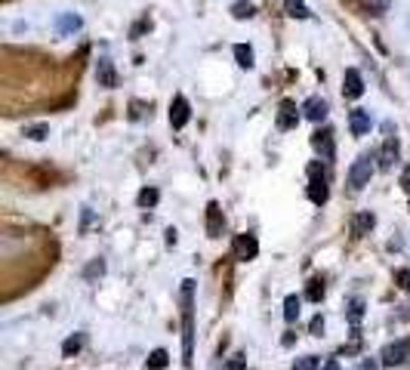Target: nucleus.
<instances>
[{
  "instance_id": "obj_1",
  "label": "nucleus",
  "mask_w": 410,
  "mask_h": 370,
  "mask_svg": "<svg viewBox=\"0 0 410 370\" xmlns=\"http://www.w3.org/2000/svg\"><path fill=\"white\" fill-rule=\"evenodd\" d=\"M182 358H194V281H182Z\"/></svg>"
},
{
  "instance_id": "obj_2",
  "label": "nucleus",
  "mask_w": 410,
  "mask_h": 370,
  "mask_svg": "<svg viewBox=\"0 0 410 370\" xmlns=\"http://www.w3.org/2000/svg\"><path fill=\"white\" fill-rule=\"evenodd\" d=\"M373 160H376V154H358L355 158V164L348 166V185H352L355 191L358 188H364L367 182H370V176H373Z\"/></svg>"
},
{
  "instance_id": "obj_3",
  "label": "nucleus",
  "mask_w": 410,
  "mask_h": 370,
  "mask_svg": "<svg viewBox=\"0 0 410 370\" xmlns=\"http://www.w3.org/2000/svg\"><path fill=\"white\" fill-rule=\"evenodd\" d=\"M327 197H330L327 176H324L321 164H318V160H311V164H309V201L321 207V204H327Z\"/></svg>"
},
{
  "instance_id": "obj_4",
  "label": "nucleus",
  "mask_w": 410,
  "mask_h": 370,
  "mask_svg": "<svg viewBox=\"0 0 410 370\" xmlns=\"http://www.w3.org/2000/svg\"><path fill=\"white\" fill-rule=\"evenodd\" d=\"M383 367H395V364H404L410 358V343L407 339H398V343H389L383 349Z\"/></svg>"
},
{
  "instance_id": "obj_5",
  "label": "nucleus",
  "mask_w": 410,
  "mask_h": 370,
  "mask_svg": "<svg viewBox=\"0 0 410 370\" xmlns=\"http://www.w3.org/2000/svg\"><path fill=\"white\" fill-rule=\"evenodd\" d=\"M311 148H315L318 154H321L324 160H333L336 158V145H333V130H315L311 133Z\"/></svg>"
},
{
  "instance_id": "obj_6",
  "label": "nucleus",
  "mask_w": 410,
  "mask_h": 370,
  "mask_svg": "<svg viewBox=\"0 0 410 370\" xmlns=\"http://www.w3.org/2000/svg\"><path fill=\"white\" fill-rule=\"evenodd\" d=\"M299 111H303V108H296L293 99H284L281 108H278V117H274V127H278V130H293L299 123V117H303Z\"/></svg>"
},
{
  "instance_id": "obj_7",
  "label": "nucleus",
  "mask_w": 410,
  "mask_h": 370,
  "mask_svg": "<svg viewBox=\"0 0 410 370\" xmlns=\"http://www.w3.org/2000/svg\"><path fill=\"white\" fill-rule=\"evenodd\" d=\"M256 253H259V241H256V234L244 232L235 238V256L241 259V262H250V259H256Z\"/></svg>"
},
{
  "instance_id": "obj_8",
  "label": "nucleus",
  "mask_w": 410,
  "mask_h": 370,
  "mask_svg": "<svg viewBox=\"0 0 410 370\" xmlns=\"http://www.w3.org/2000/svg\"><path fill=\"white\" fill-rule=\"evenodd\" d=\"M188 117H192V105H188V99L185 96H173V102H170V123H173V130L185 127Z\"/></svg>"
},
{
  "instance_id": "obj_9",
  "label": "nucleus",
  "mask_w": 410,
  "mask_h": 370,
  "mask_svg": "<svg viewBox=\"0 0 410 370\" xmlns=\"http://www.w3.org/2000/svg\"><path fill=\"white\" fill-rule=\"evenodd\" d=\"M327 111H330V105L324 102L321 96H309L303 102V117H309L311 123H324L327 121Z\"/></svg>"
},
{
  "instance_id": "obj_10",
  "label": "nucleus",
  "mask_w": 410,
  "mask_h": 370,
  "mask_svg": "<svg viewBox=\"0 0 410 370\" xmlns=\"http://www.w3.org/2000/svg\"><path fill=\"white\" fill-rule=\"evenodd\" d=\"M342 92H346V99L364 96V77H361L358 68H346V74H342Z\"/></svg>"
},
{
  "instance_id": "obj_11",
  "label": "nucleus",
  "mask_w": 410,
  "mask_h": 370,
  "mask_svg": "<svg viewBox=\"0 0 410 370\" xmlns=\"http://www.w3.org/2000/svg\"><path fill=\"white\" fill-rule=\"evenodd\" d=\"M373 127L370 121V111L367 108H352L348 111V130H352V136H367Z\"/></svg>"
},
{
  "instance_id": "obj_12",
  "label": "nucleus",
  "mask_w": 410,
  "mask_h": 370,
  "mask_svg": "<svg viewBox=\"0 0 410 370\" xmlns=\"http://www.w3.org/2000/svg\"><path fill=\"white\" fill-rule=\"evenodd\" d=\"M222 225H225L222 210H219L216 201H210L207 204V234H210V238H219V234H222Z\"/></svg>"
},
{
  "instance_id": "obj_13",
  "label": "nucleus",
  "mask_w": 410,
  "mask_h": 370,
  "mask_svg": "<svg viewBox=\"0 0 410 370\" xmlns=\"http://www.w3.org/2000/svg\"><path fill=\"white\" fill-rule=\"evenodd\" d=\"M53 25H56L59 34H75V31H81L84 22H81V16H75V12H59Z\"/></svg>"
},
{
  "instance_id": "obj_14",
  "label": "nucleus",
  "mask_w": 410,
  "mask_h": 370,
  "mask_svg": "<svg viewBox=\"0 0 410 370\" xmlns=\"http://www.w3.org/2000/svg\"><path fill=\"white\" fill-rule=\"evenodd\" d=\"M395 158H398V139H395V136H389L385 145L379 148V170H392Z\"/></svg>"
},
{
  "instance_id": "obj_15",
  "label": "nucleus",
  "mask_w": 410,
  "mask_h": 370,
  "mask_svg": "<svg viewBox=\"0 0 410 370\" xmlns=\"http://www.w3.org/2000/svg\"><path fill=\"white\" fill-rule=\"evenodd\" d=\"M96 77H99V84H102V86H108V90H112V86L118 84V77H114V68H112V59H108V56H102V59H99Z\"/></svg>"
},
{
  "instance_id": "obj_16",
  "label": "nucleus",
  "mask_w": 410,
  "mask_h": 370,
  "mask_svg": "<svg viewBox=\"0 0 410 370\" xmlns=\"http://www.w3.org/2000/svg\"><path fill=\"white\" fill-rule=\"evenodd\" d=\"M284 10L290 18H309L311 10L305 6V0H284Z\"/></svg>"
},
{
  "instance_id": "obj_17",
  "label": "nucleus",
  "mask_w": 410,
  "mask_h": 370,
  "mask_svg": "<svg viewBox=\"0 0 410 370\" xmlns=\"http://www.w3.org/2000/svg\"><path fill=\"white\" fill-rule=\"evenodd\" d=\"M299 306H303V299H299L296 293H290L284 299V321H287V324H293V321L299 318Z\"/></svg>"
},
{
  "instance_id": "obj_18",
  "label": "nucleus",
  "mask_w": 410,
  "mask_h": 370,
  "mask_svg": "<svg viewBox=\"0 0 410 370\" xmlns=\"http://www.w3.org/2000/svg\"><path fill=\"white\" fill-rule=\"evenodd\" d=\"M235 59H238V65L247 68V71L256 65V62H253V49H250L247 43H238V47H235Z\"/></svg>"
},
{
  "instance_id": "obj_19",
  "label": "nucleus",
  "mask_w": 410,
  "mask_h": 370,
  "mask_svg": "<svg viewBox=\"0 0 410 370\" xmlns=\"http://www.w3.org/2000/svg\"><path fill=\"white\" fill-rule=\"evenodd\" d=\"M373 222H376V216H373V213H358V216H355V222H352L355 234H367L373 228Z\"/></svg>"
},
{
  "instance_id": "obj_20",
  "label": "nucleus",
  "mask_w": 410,
  "mask_h": 370,
  "mask_svg": "<svg viewBox=\"0 0 410 370\" xmlns=\"http://www.w3.org/2000/svg\"><path fill=\"white\" fill-rule=\"evenodd\" d=\"M256 6L250 3V0H238V3H231V16L235 18H253Z\"/></svg>"
},
{
  "instance_id": "obj_21",
  "label": "nucleus",
  "mask_w": 410,
  "mask_h": 370,
  "mask_svg": "<svg viewBox=\"0 0 410 370\" xmlns=\"http://www.w3.org/2000/svg\"><path fill=\"white\" fill-rule=\"evenodd\" d=\"M81 345H84V333H75V336H68V339L62 343V355H65V358L77 355V352H81Z\"/></svg>"
},
{
  "instance_id": "obj_22",
  "label": "nucleus",
  "mask_w": 410,
  "mask_h": 370,
  "mask_svg": "<svg viewBox=\"0 0 410 370\" xmlns=\"http://www.w3.org/2000/svg\"><path fill=\"white\" fill-rule=\"evenodd\" d=\"M157 197H161V195H157V188H142L136 201H139V207H155Z\"/></svg>"
},
{
  "instance_id": "obj_23",
  "label": "nucleus",
  "mask_w": 410,
  "mask_h": 370,
  "mask_svg": "<svg viewBox=\"0 0 410 370\" xmlns=\"http://www.w3.org/2000/svg\"><path fill=\"white\" fill-rule=\"evenodd\" d=\"M164 367H167V352L155 349L151 352V358H149V370H164Z\"/></svg>"
},
{
  "instance_id": "obj_24",
  "label": "nucleus",
  "mask_w": 410,
  "mask_h": 370,
  "mask_svg": "<svg viewBox=\"0 0 410 370\" xmlns=\"http://www.w3.org/2000/svg\"><path fill=\"white\" fill-rule=\"evenodd\" d=\"M293 370H321V364H318V358H315V355H305Z\"/></svg>"
},
{
  "instance_id": "obj_25",
  "label": "nucleus",
  "mask_w": 410,
  "mask_h": 370,
  "mask_svg": "<svg viewBox=\"0 0 410 370\" xmlns=\"http://www.w3.org/2000/svg\"><path fill=\"white\" fill-rule=\"evenodd\" d=\"M321 296H324V281H318V278H315V281L309 284V299H311V302H318Z\"/></svg>"
},
{
  "instance_id": "obj_26",
  "label": "nucleus",
  "mask_w": 410,
  "mask_h": 370,
  "mask_svg": "<svg viewBox=\"0 0 410 370\" xmlns=\"http://www.w3.org/2000/svg\"><path fill=\"white\" fill-rule=\"evenodd\" d=\"M395 278L401 281V287L410 293V269H398V271H395Z\"/></svg>"
},
{
  "instance_id": "obj_27",
  "label": "nucleus",
  "mask_w": 410,
  "mask_h": 370,
  "mask_svg": "<svg viewBox=\"0 0 410 370\" xmlns=\"http://www.w3.org/2000/svg\"><path fill=\"white\" fill-rule=\"evenodd\" d=\"M102 271H105V262H102V259H96V262L90 265L87 271H84V275H87V278H96V275H102Z\"/></svg>"
},
{
  "instance_id": "obj_28",
  "label": "nucleus",
  "mask_w": 410,
  "mask_h": 370,
  "mask_svg": "<svg viewBox=\"0 0 410 370\" xmlns=\"http://www.w3.org/2000/svg\"><path fill=\"white\" fill-rule=\"evenodd\" d=\"M25 133L31 136V139H47V127H44V123H38V127H28Z\"/></svg>"
},
{
  "instance_id": "obj_29",
  "label": "nucleus",
  "mask_w": 410,
  "mask_h": 370,
  "mask_svg": "<svg viewBox=\"0 0 410 370\" xmlns=\"http://www.w3.org/2000/svg\"><path fill=\"white\" fill-rule=\"evenodd\" d=\"M244 361H247L244 355H235V358L229 361V367H225V370H244Z\"/></svg>"
},
{
  "instance_id": "obj_30",
  "label": "nucleus",
  "mask_w": 410,
  "mask_h": 370,
  "mask_svg": "<svg viewBox=\"0 0 410 370\" xmlns=\"http://www.w3.org/2000/svg\"><path fill=\"white\" fill-rule=\"evenodd\" d=\"M361 308H364V302H361V299H355V302H352V312H348V314H352V321H355V324H358V318H361Z\"/></svg>"
},
{
  "instance_id": "obj_31",
  "label": "nucleus",
  "mask_w": 410,
  "mask_h": 370,
  "mask_svg": "<svg viewBox=\"0 0 410 370\" xmlns=\"http://www.w3.org/2000/svg\"><path fill=\"white\" fill-rule=\"evenodd\" d=\"M401 188L410 195V166H404V170H401Z\"/></svg>"
},
{
  "instance_id": "obj_32",
  "label": "nucleus",
  "mask_w": 410,
  "mask_h": 370,
  "mask_svg": "<svg viewBox=\"0 0 410 370\" xmlns=\"http://www.w3.org/2000/svg\"><path fill=\"white\" fill-rule=\"evenodd\" d=\"M321 330H324V318L318 314V318L311 321V333H315V336H321Z\"/></svg>"
},
{
  "instance_id": "obj_33",
  "label": "nucleus",
  "mask_w": 410,
  "mask_h": 370,
  "mask_svg": "<svg viewBox=\"0 0 410 370\" xmlns=\"http://www.w3.org/2000/svg\"><path fill=\"white\" fill-rule=\"evenodd\" d=\"M321 370H339V361H336V358H327V361L321 364Z\"/></svg>"
},
{
  "instance_id": "obj_34",
  "label": "nucleus",
  "mask_w": 410,
  "mask_h": 370,
  "mask_svg": "<svg viewBox=\"0 0 410 370\" xmlns=\"http://www.w3.org/2000/svg\"><path fill=\"white\" fill-rule=\"evenodd\" d=\"M167 244H176V228H167Z\"/></svg>"
}]
</instances>
